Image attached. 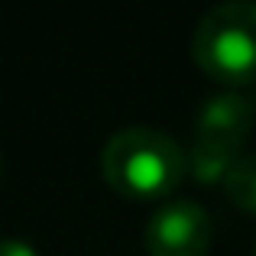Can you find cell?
<instances>
[{
  "instance_id": "cell-1",
  "label": "cell",
  "mask_w": 256,
  "mask_h": 256,
  "mask_svg": "<svg viewBox=\"0 0 256 256\" xmlns=\"http://www.w3.org/2000/svg\"><path fill=\"white\" fill-rule=\"evenodd\" d=\"M107 185L130 198L169 194L188 172V152L159 126L133 124L117 130L100 150Z\"/></svg>"
},
{
  "instance_id": "cell-2",
  "label": "cell",
  "mask_w": 256,
  "mask_h": 256,
  "mask_svg": "<svg viewBox=\"0 0 256 256\" xmlns=\"http://www.w3.org/2000/svg\"><path fill=\"white\" fill-rule=\"evenodd\" d=\"M192 56L211 78L246 84L256 78V0H224L201 13Z\"/></svg>"
},
{
  "instance_id": "cell-3",
  "label": "cell",
  "mask_w": 256,
  "mask_h": 256,
  "mask_svg": "<svg viewBox=\"0 0 256 256\" xmlns=\"http://www.w3.org/2000/svg\"><path fill=\"white\" fill-rule=\"evenodd\" d=\"M256 120V100L240 91H220L201 104L194 117V140L188 150V172L198 185L224 182L230 166L244 156V143Z\"/></svg>"
},
{
  "instance_id": "cell-4",
  "label": "cell",
  "mask_w": 256,
  "mask_h": 256,
  "mask_svg": "<svg viewBox=\"0 0 256 256\" xmlns=\"http://www.w3.org/2000/svg\"><path fill=\"white\" fill-rule=\"evenodd\" d=\"M214 237L211 214L194 198L159 204L146 224V250L152 256H204Z\"/></svg>"
},
{
  "instance_id": "cell-5",
  "label": "cell",
  "mask_w": 256,
  "mask_h": 256,
  "mask_svg": "<svg viewBox=\"0 0 256 256\" xmlns=\"http://www.w3.org/2000/svg\"><path fill=\"white\" fill-rule=\"evenodd\" d=\"M224 192L237 208L256 214V152H244L224 178Z\"/></svg>"
},
{
  "instance_id": "cell-6",
  "label": "cell",
  "mask_w": 256,
  "mask_h": 256,
  "mask_svg": "<svg viewBox=\"0 0 256 256\" xmlns=\"http://www.w3.org/2000/svg\"><path fill=\"white\" fill-rule=\"evenodd\" d=\"M0 256H39V253L20 237H0Z\"/></svg>"
},
{
  "instance_id": "cell-7",
  "label": "cell",
  "mask_w": 256,
  "mask_h": 256,
  "mask_svg": "<svg viewBox=\"0 0 256 256\" xmlns=\"http://www.w3.org/2000/svg\"><path fill=\"white\" fill-rule=\"evenodd\" d=\"M253 256H256V246H253Z\"/></svg>"
}]
</instances>
